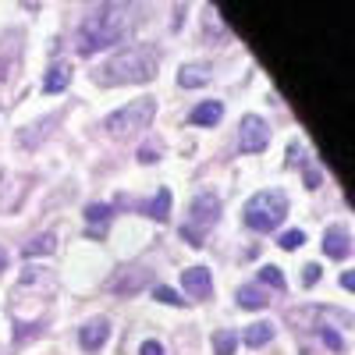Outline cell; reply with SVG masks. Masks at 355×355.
<instances>
[{
	"label": "cell",
	"instance_id": "6da1fadb",
	"mask_svg": "<svg viewBox=\"0 0 355 355\" xmlns=\"http://www.w3.org/2000/svg\"><path fill=\"white\" fill-rule=\"evenodd\" d=\"M132 28V8L128 4H100L89 11L85 21L78 25V53H96L114 43H121Z\"/></svg>",
	"mask_w": 355,
	"mask_h": 355
},
{
	"label": "cell",
	"instance_id": "7a4b0ae2",
	"mask_svg": "<svg viewBox=\"0 0 355 355\" xmlns=\"http://www.w3.org/2000/svg\"><path fill=\"white\" fill-rule=\"evenodd\" d=\"M160 53L157 46H125L96 71V85H142L157 78Z\"/></svg>",
	"mask_w": 355,
	"mask_h": 355
},
{
	"label": "cell",
	"instance_id": "3957f363",
	"mask_svg": "<svg viewBox=\"0 0 355 355\" xmlns=\"http://www.w3.org/2000/svg\"><path fill=\"white\" fill-rule=\"evenodd\" d=\"M288 217V196L281 189H263L256 192L249 202H245V224L252 231H263L270 234L281 227V220Z\"/></svg>",
	"mask_w": 355,
	"mask_h": 355
},
{
	"label": "cell",
	"instance_id": "277c9868",
	"mask_svg": "<svg viewBox=\"0 0 355 355\" xmlns=\"http://www.w3.org/2000/svg\"><path fill=\"white\" fill-rule=\"evenodd\" d=\"M157 117V100L153 96H142V100H132L128 107L114 110L110 117H103V132L114 135V139H128L142 128H150Z\"/></svg>",
	"mask_w": 355,
	"mask_h": 355
},
{
	"label": "cell",
	"instance_id": "5b68a950",
	"mask_svg": "<svg viewBox=\"0 0 355 355\" xmlns=\"http://www.w3.org/2000/svg\"><path fill=\"white\" fill-rule=\"evenodd\" d=\"M217 217H220V199L214 192H199L192 199V206H189V227H182V239L199 249L202 245V231L214 227Z\"/></svg>",
	"mask_w": 355,
	"mask_h": 355
},
{
	"label": "cell",
	"instance_id": "8992f818",
	"mask_svg": "<svg viewBox=\"0 0 355 355\" xmlns=\"http://www.w3.org/2000/svg\"><path fill=\"white\" fill-rule=\"evenodd\" d=\"M327 320H338L341 327H348L352 316L341 309H323V306H302V309H288V323L295 331H323Z\"/></svg>",
	"mask_w": 355,
	"mask_h": 355
},
{
	"label": "cell",
	"instance_id": "52a82bcc",
	"mask_svg": "<svg viewBox=\"0 0 355 355\" xmlns=\"http://www.w3.org/2000/svg\"><path fill=\"white\" fill-rule=\"evenodd\" d=\"M239 146L242 153H263L266 146H270V128H266L263 117L256 114H245L242 125H239Z\"/></svg>",
	"mask_w": 355,
	"mask_h": 355
},
{
	"label": "cell",
	"instance_id": "ba28073f",
	"mask_svg": "<svg viewBox=\"0 0 355 355\" xmlns=\"http://www.w3.org/2000/svg\"><path fill=\"white\" fill-rule=\"evenodd\" d=\"M21 64V33H4L0 36V82L11 78Z\"/></svg>",
	"mask_w": 355,
	"mask_h": 355
},
{
	"label": "cell",
	"instance_id": "9c48e42d",
	"mask_svg": "<svg viewBox=\"0 0 355 355\" xmlns=\"http://www.w3.org/2000/svg\"><path fill=\"white\" fill-rule=\"evenodd\" d=\"M323 252H327L331 259H345L352 252V234L345 224H331L327 231H323Z\"/></svg>",
	"mask_w": 355,
	"mask_h": 355
},
{
	"label": "cell",
	"instance_id": "30bf717a",
	"mask_svg": "<svg viewBox=\"0 0 355 355\" xmlns=\"http://www.w3.org/2000/svg\"><path fill=\"white\" fill-rule=\"evenodd\" d=\"M107 338H110V323H107L103 316H96V320H89L85 327L78 331V345H82L85 352H100V348L107 345Z\"/></svg>",
	"mask_w": 355,
	"mask_h": 355
},
{
	"label": "cell",
	"instance_id": "8fae6325",
	"mask_svg": "<svg viewBox=\"0 0 355 355\" xmlns=\"http://www.w3.org/2000/svg\"><path fill=\"white\" fill-rule=\"evenodd\" d=\"M182 284L185 291L192 295V299H206V295L214 291V277L206 266H189V270H182Z\"/></svg>",
	"mask_w": 355,
	"mask_h": 355
},
{
	"label": "cell",
	"instance_id": "7c38bea8",
	"mask_svg": "<svg viewBox=\"0 0 355 355\" xmlns=\"http://www.w3.org/2000/svg\"><path fill=\"white\" fill-rule=\"evenodd\" d=\"M61 121V114H50V117H43V121H33V125H25L21 132H18V142L25 146V150H40V142L50 135V128Z\"/></svg>",
	"mask_w": 355,
	"mask_h": 355
},
{
	"label": "cell",
	"instance_id": "4fadbf2b",
	"mask_svg": "<svg viewBox=\"0 0 355 355\" xmlns=\"http://www.w3.org/2000/svg\"><path fill=\"white\" fill-rule=\"evenodd\" d=\"M220 117H224V103H220V100H206V103H199V107L189 114V121H192V125H202V128H214Z\"/></svg>",
	"mask_w": 355,
	"mask_h": 355
},
{
	"label": "cell",
	"instance_id": "5bb4252c",
	"mask_svg": "<svg viewBox=\"0 0 355 355\" xmlns=\"http://www.w3.org/2000/svg\"><path fill=\"white\" fill-rule=\"evenodd\" d=\"M71 85V64H53L46 75H43V93H64Z\"/></svg>",
	"mask_w": 355,
	"mask_h": 355
},
{
	"label": "cell",
	"instance_id": "9a60e30c",
	"mask_svg": "<svg viewBox=\"0 0 355 355\" xmlns=\"http://www.w3.org/2000/svg\"><path fill=\"white\" fill-rule=\"evenodd\" d=\"M28 288H40V295H43V291H53V277H50V270L28 266V270L21 274V281H18V295H25Z\"/></svg>",
	"mask_w": 355,
	"mask_h": 355
},
{
	"label": "cell",
	"instance_id": "2e32d148",
	"mask_svg": "<svg viewBox=\"0 0 355 355\" xmlns=\"http://www.w3.org/2000/svg\"><path fill=\"white\" fill-rule=\"evenodd\" d=\"M214 78V68H206V64H185L182 71H178V85L182 89H199Z\"/></svg>",
	"mask_w": 355,
	"mask_h": 355
},
{
	"label": "cell",
	"instance_id": "e0dca14e",
	"mask_svg": "<svg viewBox=\"0 0 355 355\" xmlns=\"http://www.w3.org/2000/svg\"><path fill=\"white\" fill-rule=\"evenodd\" d=\"M142 210H146V217H153V220H167L171 217V192L160 189L150 202H142Z\"/></svg>",
	"mask_w": 355,
	"mask_h": 355
},
{
	"label": "cell",
	"instance_id": "ac0fdd59",
	"mask_svg": "<svg viewBox=\"0 0 355 355\" xmlns=\"http://www.w3.org/2000/svg\"><path fill=\"white\" fill-rule=\"evenodd\" d=\"M266 302H270V295H266L263 288H256V284H242L239 288V306L242 309H263Z\"/></svg>",
	"mask_w": 355,
	"mask_h": 355
},
{
	"label": "cell",
	"instance_id": "d6986e66",
	"mask_svg": "<svg viewBox=\"0 0 355 355\" xmlns=\"http://www.w3.org/2000/svg\"><path fill=\"white\" fill-rule=\"evenodd\" d=\"M146 277H150V270H132V274L125 270L121 277L114 281V291H117V295H135V291L146 284Z\"/></svg>",
	"mask_w": 355,
	"mask_h": 355
},
{
	"label": "cell",
	"instance_id": "ffe728a7",
	"mask_svg": "<svg viewBox=\"0 0 355 355\" xmlns=\"http://www.w3.org/2000/svg\"><path fill=\"white\" fill-rule=\"evenodd\" d=\"M53 249H57V234H53V231H46V234H36L33 242H25V249H21V252H25L28 259H33V256H50Z\"/></svg>",
	"mask_w": 355,
	"mask_h": 355
},
{
	"label": "cell",
	"instance_id": "44dd1931",
	"mask_svg": "<svg viewBox=\"0 0 355 355\" xmlns=\"http://www.w3.org/2000/svg\"><path fill=\"white\" fill-rule=\"evenodd\" d=\"M270 338H274V327H270V323H252V327L242 334V341H245L249 348H259V345H266Z\"/></svg>",
	"mask_w": 355,
	"mask_h": 355
},
{
	"label": "cell",
	"instance_id": "7402d4cb",
	"mask_svg": "<svg viewBox=\"0 0 355 355\" xmlns=\"http://www.w3.org/2000/svg\"><path fill=\"white\" fill-rule=\"evenodd\" d=\"M234 345H239V334H231V331L214 334V355H234Z\"/></svg>",
	"mask_w": 355,
	"mask_h": 355
},
{
	"label": "cell",
	"instance_id": "603a6c76",
	"mask_svg": "<svg viewBox=\"0 0 355 355\" xmlns=\"http://www.w3.org/2000/svg\"><path fill=\"white\" fill-rule=\"evenodd\" d=\"M85 220L89 224H107L110 220V206L107 202H89L85 206Z\"/></svg>",
	"mask_w": 355,
	"mask_h": 355
},
{
	"label": "cell",
	"instance_id": "cb8c5ba5",
	"mask_svg": "<svg viewBox=\"0 0 355 355\" xmlns=\"http://www.w3.org/2000/svg\"><path fill=\"white\" fill-rule=\"evenodd\" d=\"M259 281L270 284L274 291H284V274L277 270V266H259Z\"/></svg>",
	"mask_w": 355,
	"mask_h": 355
},
{
	"label": "cell",
	"instance_id": "d4e9b609",
	"mask_svg": "<svg viewBox=\"0 0 355 355\" xmlns=\"http://www.w3.org/2000/svg\"><path fill=\"white\" fill-rule=\"evenodd\" d=\"M160 153H164V142L160 139H150L139 150V164H153V160H160Z\"/></svg>",
	"mask_w": 355,
	"mask_h": 355
},
{
	"label": "cell",
	"instance_id": "484cf974",
	"mask_svg": "<svg viewBox=\"0 0 355 355\" xmlns=\"http://www.w3.org/2000/svg\"><path fill=\"white\" fill-rule=\"evenodd\" d=\"M153 299H157V302H167V306H182V302H185L174 288H164V284H157V288H153Z\"/></svg>",
	"mask_w": 355,
	"mask_h": 355
},
{
	"label": "cell",
	"instance_id": "4316f807",
	"mask_svg": "<svg viewBox=\"0 0 355 355\" xmlns=\"http://www.w3.org/2000/svg\"><path fill=\"white\" fill-rule=\"evenodd\" d=\"M302 242H306V234H302V231H284V234H281V242H277V245L291 252V249H302Z\"/></svg>",
	"mask_w": 355,
	"mask_h": 355
},
{
	"label": "cell",
	"instance_id": "83f0119b",
	"mask_svg": "<svg viewBox=\"0 0 355 355\" xmlns=\"http://www.w3.org/2000/svg\"><path fill=\"white\" fill-rule=\"evenodd\" d=\"M320 338H323V345H327L331 352H345V341H341V334H338L334 327H323Z\"/></svg>",
	"mask_w": 355,
	"mask_h": 355
},
{
	"label": "cell",
	"instance_id": "f1b7e54d",
	"mask_svg": "<svg viewBox=\"0 0 355 355\" xmlns=\"http://www.w3.org/2000/svg\"><path fill=\"white\" fill-rule=\"evenodd\" d=\"M139 355H164V345H160V341H142Z\"/></svg>",
	"mask_w": 355,
	"mask_h": 355
},
{
	"label": "cell",
	"instance_id": "f546056e",
	"mask_svg": "<svg viewBox=\"0 0 355 355\" xmlns=\"http://www.w3.org/2000/svg\"><path fill=\"white\" fill-rule=\"evenodd\" d=\"M316 281H320V266L309 263V266H306V284H316Z\"/></svg>",
	"mask_w": 355,
	"mask_h": 355
},
{
	"label": "cell",
	"instance_id": "4dcf8cb0",
	"mask_svg": "<svg viewBox=\"0 0 355 355\" xmlns=\"http://www.w3.org/2000/svg\"><path fill=\"white\" fill-rule=\"evenodd\" d=\"M341 288H348V291H352V288H355V277H352V274H345V277H341Z\"/></svg>",
	"mask_w": 355,
	"mask_h": 355
},
{
	"label": "cell",
	"instance_id": "1f68e13d",
	"mask_svg": "<svg viewBox=\"0 0 355 355\" xmlns=\"http://www.w3.org/2000/svg\"><path fill=\"white\" fill-rule=\"evenodd\" d=\"M4 270H8V252L0 249V274H4Z\"/></svg>",
	"mask_w": 355,
	"mask_h": 355
}]
</instances>
